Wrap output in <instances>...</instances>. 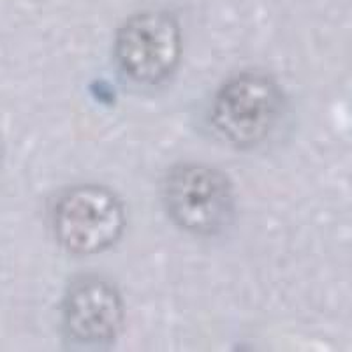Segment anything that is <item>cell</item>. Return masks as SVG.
<instances>
[{
    "mask_svg": "<svg viewBox=\"0 0 352 352\" xmlns=\"http://www.w3.org/2000/svg\"><path fill=\"white\" fill-rule=\"evenodd\" d=\"M284 108V90L272 76L241 72L217 90L210 124L226 143L248 150L268 140L280 122Z\"/></svg>",
    "mask_w": 352,
    "mask_h": 352,
    "instance_id": "1",
    "label": "cell"
},
{
    "mask_svg": "<svg viewBox=\"0 0 352 352\" xmlns=\"http://www.w3.org/2000/svg\"><path fill=\"white\" fill-rule=\"evenodd\" d=\"M160 196L173 224L197 236L220 234L236 215L231 180L212 166H175L164 176Z\"/></svg>",
    "mask_w": 352,
    "mask_h": 352,
    "instance_id": "2",
    "label": "cell"
},
{
    "mask_svg": "<svg viewBox=\"0 0 352 352\" xmlns=\"http://www.w3.org/2000/svg\"><path fill=\"white\" fill-rule=\"evenodd\" d=\"M50 220L55 240L74 256H96L111 248L127 222L120 197L99 185H80L62 192Z\"/></svg>",
    "mask_w": 352,
    "mask_h": 352,
    "instance_id": "3",
    "label": "cell"
},
{
    "mask_svg": "<svg viewBox=\"0 0 352 352\" xmlns=\"http://www.w3.org/2000/svg\"><path fill=\"white\" fill-rule=\"evenodd\" d=\"M182 28L171 12L144 11L116 32L115 58L125 76L140 85L168 81L182 58Z\"/></svg>",
    "mask_w": 352,
    "mask_h": 352,
    "instance_id": "4",
    "label": "cell"
},
{
    "mask_svg": "<svg viewBox=\"0 0 352 352\" xmlns=\"http://www.w3.org/2000/svg\"><path fill=\"white\" fill-rule=\"evenodd\" d=\"M125 307L120 292L99 276L72 282L62 301V324L72 342L90 347L115 344L124 329Z\"/></svg>",
    "mask_w": 352,
    "mask_h": 352,
    "instance_id": "5",
    "label": "cell"
}]
</instances>
